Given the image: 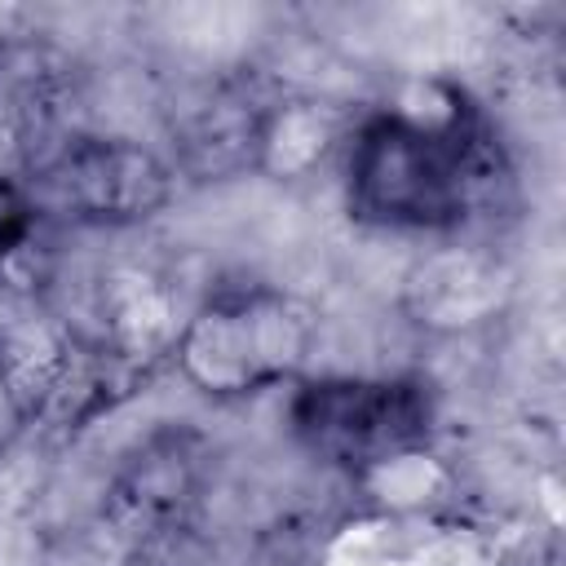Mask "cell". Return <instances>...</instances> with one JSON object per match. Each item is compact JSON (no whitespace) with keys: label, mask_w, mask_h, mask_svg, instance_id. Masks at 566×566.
<instances>
[{"label":"cell","mask_w":566,"mask_h":566,"mask_svg":"<svg viewBox=\"0 0 566 566\" xmlns=\"http://www.w3.org/2000/svg\"><path fill=\"white\" fill-rule=\"evenodd\" d=\"M513 301V270L482 243H455L420 256L407 274L402 305L424 332H478Z\"/></svg>","instance_id":"7"},{"label":"cell","mask_w":566,"mask_h":566,"mask_svg":"<svg viewBox=\"0 0 566 566\" xmlns=\"http://www.w3.org/2000/svg\"><path fill=\"white\" fill-rule=\"evenodd\" d=\"M97 318L102 332L93 340H102L115 358L150 371L164 354H172L190 314L181 318L177 292L164 274L146 265H115L97 279Z\"/></svg>","instance_id":"9"},{"label":"cell","mask_w":566,"mask_h":566,"mask_svg":"<svg viewBox=\"0 0 566 566\" xmlns=\"http://www.w3.org/2000/svg\"><path fill=\"white\" fill-rule=\"evenodd\" d=\"M84 358V336L44 296L0 292V389L22 424H53Z\"/></svg>","instance_id":"5"},{"label":"cell","mask_w":566,"mask_h":566,"mask_svg":"<svg viewBox=\"0 0 566 566\" xmlns=\"http://www.w3.org/2000/svg\"><path fill=\"white\" fill-rule=\"evenodd\" d=\"M31 226H35V221H31L27 195H22L9 177H0V261L9 256V248H13Z\"/></svg>","instance_id":"14"},{"label":"cell","mask_w":566,"mask_h":566,"mask_svg":"<svg viewBox=\"0 0 566 566\" xmlns=\"http://www.w3.org/2000/svg\"><path fill=\"white\" fill-rule=\"evenodd\" d=\"M433 424V402L416 380L323 376L296 389L292 433L318 460L367 473L371 464L420 451Z\"/></svg>","instance_id":"3"},{"label":"cell","mask_w":566,"mask_h":566,"mask_svg":"<svg viewBox=\"0 0 566 566\" xmlns=\"http://www.w3.org/2000/svg\"><path fill=\"white\" fill-rule=\"evenodd\" d=\"M354 124L358 115L345 102H332L318 93L274 97L261 115L252 172L270 181H305L349 146Z\"/></svg>","instance_id":"10"},{"label":"cell","mask_w":566,"mask_h":566,"mask_svg":"<svg viewBox=\"0 0 566 566\" xmlns=\"http://www.w3.org/2000/svg\"><path fill=\"white\" fill-rule=\"evenodd\" d=\"M318 557H323V539L314 535L310 522L296 517L270 526L256 544V566H318Z\"/></svg>","instance_id":"13"},{"label":"cell","mask_w":566,"mask_h":566,"mask_svg":"<svg viewBox=\"0 0 566 566\" xmlns=\"http://www.w3.org/2000/svg\"><path fill=\"white\" fill-rule=\"evenodd\" d=\"M133 566H212V539L199 531V522H172L128 544Z\"/></svg>","instance_id":"12"},{"label":"cell","mask_w":566,"mask_h":566,"mask_svg":"<svg viewBox=\"0 0 566 566\" xmlns=\"http://www.w3.org/2000/svg\"><path fill=\"white\" fill-rule=\"evenodd\" d=\"M318 336L314 310L279 287H239L203 301L177 345L172 358L181 376L208 398H252L270 385L292 380Z\"/></svg>","instance_id":"2"},{"label":"cell","mask_w":566,"mask_h":566,"mask_svg":"<svg viewBox=\"0 0 566 566\" xmlns=\"http://www.w3.org/2000/svg\"><path fill=\"white\" fill-rule=\"evenodd\" d=\"M57 203L88 226H137L172 199V168L124 137L66 133L31 159Z\"/></svg>","instance_id":"4"},{"label":"cell","mask_w":566,"mask_h":566,"mask_svg":"<svg viewBox=\"0 0 566 566\" xmlns=\"http://www.w3.org/2000/svg\"><path fill=\"white\" fill-rule=\"evenodd\" d=\"M22 31H27V9H18V4H0V44L13 40V35H22Z\"/></svg>","instance_id":"15"},{"label":"cell","mask_w":566,"mask_h":566,"mask_svg":"<svg viewBox=\"0 0 566 566\" xmlns=\"http://www.w3.org/2000/svg\"><path fill=\"white\" fill-rule=\"evenodd\" d=\"M66 97H75V62L62 49L31 31L0 44V119H9L35 155L66 137L57 128Z\"/></svg>","instance_id":"11"},{"label":"cell","mask_w":566,"mask_h":566,"mask_svg":"<svg viewBox=\"0 0 566 566\" xmlns=\"http://www.w3.org/2000/svg\"><path fill=\"white\" fill-rule=\"evenodd\" d=\"M270 102L274 97L256 93L243 80H221L203 88L172 119L177 168L195 181H226L234 172H248L256 159V133Z\"/></svg>","instance_id":"8"},{"label":"cell","mask_w":566,"mask_h":566,"mask_svg":"<svg viewBox=\"0 0 566 566\" xmlns=\"http://www.w3.org/2000/svg\"><path fill=\"white\" fill-rule=\"evenodd\" d=\"M199 491H203V447L195 433L168 429L146 438L124 460V469L106 491L102 513L119 531V539L133 544L159 526L190 522L199 509Z\"/></svg>","instance_id":"6"},{"label":"cell","mask_w":566,"mask_h":566,"mask_svg":"<svg viewBox=\"0 0 566 566\" xmlns=\"http://www.w3.org/2000/svg\"><path fill=\"white\" fill-rule=\"evenodd\" d=\"M504 186V159L482 119L416 128L389 111L354 124L345 146L349 212L398 230H455Z\"/></svg>","instance_id":"1"}]
</instances>
